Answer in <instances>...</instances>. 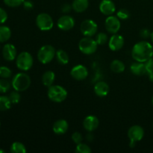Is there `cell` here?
Segmentation results:
<instances>
[{"label": "cell", "mask_w": 153, "mask_h": 153, "mask_svg": "<svg viewBox=\"0 0 153 153\" xmlns=\"http://www.w3.org/2000/svg\"><path fill=\"white\" fill-rule=\"evenodd\" d=\"M131 56L135 61L146 62L153 57V46L146 40L138 42L133 46Z\"/></svg>", "instance_id": "cell-1"}, {"label": "cell", "mask_w": 153, "mask_h": 153, "mask_svg": "<svg viewBox=\"0 0 153 153\" xmlns=\"http://www.w3.org/2000/svg\"><path fill=\"white\" fill-rule=\"evenodd\" d=\"M11 85L15 91L19 92L25 91L31 85V79L26 73H19L13 76Z\"/></svg>", "instance_id": "cell-2"}, {"label": "cell", "mask_w": 153, "mask_h": 153, "mask_svg": "<svg viewBox=\"0 0 153 153\" xmlns=\"http://www.w3.org/2000/svg\"><path fill=\"white\" fill-rule=\"evenodd\" d=\"M47 95L49 100L54 102L60 103L64 102L67 97V91L61 85H53L49 87Z\"/></svg>", "instance_id": "cell-3"}, {"label": "cell", "mask_w": 153, "mask_h": 153, "mask_svg": "<svg viewBox=\"0 0 153 153\" xmlns=\"http://www.w3.org/2000/svg\"><path fill=\"white\" fill-rule=\"evenodd\" d=\"M55 54L56 51L53 46L51 45H44L38 50L37 59L41 64H49L55 58Z\"/></svg>", "instance_id": "cell-4"}, {"label": "cell", "mask_w": 153, "mask_h": 153, "mask_svg": "<svg viewBox=\"0 0 153 153\" xmlns=\"http://www.w3.org/2000/svg\"><path fill=\"white\" fill-rule=\"evenodd\" d=\"M34 59L29 52H22L16 57V64L19 70L22 71H28L32 67Z\"/></svg>", "instance_id": "cell-5"}, {"label": "cell", "mask_w": 153, "mask_h": 153, "mask_svg": "<svg viewBox=\"0 0 153 153\" xmlns=\"http://www.w3.org/2000/svg\"><path fill=\"white\" fill-rule=\"evenodd\" d=\"M98 44L96 40L90 37H85L84 38L81 39L79 43V50L85 55H88L95 53Z\"/></svg>", "instance_id": "cell-6"}, {"label": "cell", "mask_w": 153, "mask_h": 153, "mask_svg": "<svg viewBox=\"0 0 153 153\" xmlns=\"http://www.w3.org/2000/svg\"><path fill=\"white\" fill-rule=\"evenodd\" d=\"M37 28L43 31H49L53 28L54 22L52 16L46 13H39L36 18Z\"/></svg>", "instance_id": "cell-7"}, {"label": "cell", "mask_w": 153, "mask_h": 153, "mask_svg": "<svg viewBox=\"0 0 153 153\" xmlns=\"http://www.w3.org/2000/svg\"><path fill=\"white\" fill-rule=\"evenodd\" d=\"M143 136H144V130L141 126L134 125L130 127L128 131V137L130 140V147H134L136 143L140 141L143 139Z\"/></svg>", "instance_id": "cell-8"}, {"label": "cell", "mask_w": 153, "mask_h": 153, "mask_svg": "<svg viewBox=\"0 0 153 153\" xmlns=\"http://www.w3.org/2000/svg\"><path fill=\"white\" fill-rule=\"evenodd\" d=\"M80 30L85 37H92L97 34L98 25L93 19H85L81 24Z\"/></svg>", "instance_id": "cell-9"}, {"label": "cell", "mask_w": 153, "mask_h": 153, "mask_svg": "<svg viewBox=\"0 0 153 153\" xmlns=\"http://www.w3.org/2000/svg\"><path fill=\"white\" fill-rule=\"evenodd\" d=\"M105 28L108 32L111 34H117L120 31L121 27V23L120 19L117 16H108L105 19Z\"/></svg>", "instance_id": "cell-10"}, {"label": "cell", "mask_w": 153, "mask_h": 153, "mask_svg": "<svg viewBox=\"0 0 153 153\" xmlns=\"http://www.w3.org/2000/svg\"><path fill=\"white\" fill-rule=\"evenodd\" d=\"M57 25L62 31H69L75 26V19L71 16L64 15L58 19Z\"/></svg>", "instance_id": "cell-11"}, {"label": "cell", "mask_w": 153, "mask_h": 153, "mask_svg": "<svg viewBox=\"0 0 153 153\" xmlns=\"http://www.w3.org/2000/svg\"><path fill=\"white\" fill-rule=\"evenodd\" d=\"M70 75L76 80L82 81L88 77V70L86 67L82 64H79L73 67L70 71Z\"/></svg>", "instance_id": "cell-12"}, {"label": "cell", "mask_w": 153, "mask_h": 153, "mask_svg": "<svg viewBox=\"0 0 153 153\" xmlns=\"http://www.w3.org/2000/svg\"><path fill=\"white\" fill-rule=\"evenodd\" d=\"M124 43L125 40L122 35L114 34L108 40V46L111 50L116 52L122 49L123 46H124Z\"/></svg>", "instance_id": "cell-13"}, {"label": "cell", "mask_w": 153, "mask_h": 153, "mask_svg": "<svg viewBox=\"0 0 153 153\" xmlns=\"http://www.w3.org/2000/svg\"><path fill=\"white\" fill-rule=\"evenodd\" d=\"M100 121L99 119L94 115H89L86 117L83 121V126L86 131L89 132L95 131L99 126Z\"/></svg>", "instance_id": "cell-14"}, {"label": "cell", "mask_w": 153, "mask_h": 153, "mask_svg": "<svg viewBox=\"0 0 153 153\" xmlns=\"http://www.w3.org/2000/svg\"><path fill=\"white\" fill-rule=\"evenodd\" d=\"M100 10L106 16H111L116 10V6L111 0H102L100 4Z\"/></svg>", "instance_id": "cell-15"}, {"label": "cell", "mask_w": 153, "mask_h": 153, "mask_svg": "<svg viewBox=\"0 0 153 153\" xmlns=\"http://www.w3.org/2000/svg\"><path fill=\"white\" fill-rule=\"evenodd\" d=\"M3 58L8 61H12L16 58V49L11 43H7L3 46Z\"/></svg>", "instance_id": "cell-16"}, {"label": "cell", "mask_w": 153, "mask_h": 153, "mask_svg": "<svg viewBox=\"0 0 153 153\" xmlns=\"http://www.w3.org/2000/svg\"><path fill=\"white\" fill-rule=\"evenodd\" d=\"M68 128L69 125L67 121L61 119L55 122V123L53 124V126H52V130H53L55 134L61 135V134H65L68 130Z\"/></svg>", "instance_id": "cell-17"}, {"label": "cell", "mask_w": 153, "mask_h": 153, "mask_svg": "<svg viewBox=\"0 0 153 153\" xmlns=\"http://www.w3.org/2000/svg\"><path fill=\"white\" fill-rule=\"evenodd\" d=\"M94 91L100 97H105L109 93V85L105 82H98L94 85Z\"/></svg>", "instance_id": "cell-18"}, {"label": "cell", "mask_w": 153, "mask_h": 153, "mask_svg": "<svg viewBox=\"0 0 153 153\" xmlns=\"http://www.w3.org/2000/svg\"><path fill=\"white\" fill-rule=\"evenodd\" d=\"M130 71L131 72L132 74L135 75V76H143V75L146 73V65L143 62L136 61V62L132 63L131 64V66H130Z\"/></svg>", "instance_id": "cell-19"}, {"label": "cell", "mask_w": 153, "mask_h": 153, "mask_svg": "<svg viewBox=\"0 0 153 153\" xmlns=\"http://www.w3.org/2000/svg\"><path fill=\"white\" fill-rule=\"evenodd\" d=\"M89 6L88 0H74L72 4V7L77 13H82L88 9Z\"/></svg>", "instance_id": "cell-20"}, {"label": "cell", "mask_w": 153, "mask_h": 153, "mask_svg": "<svg viewBox=\"0 0 153 153\" xmlns=\"http://www.w3.org/2000/svg\"><path fill=\"white\" fill-rule=\"evenodd\" d=\"M55 73L53 71H51V70L46 71L43 73V76H42V82L47 88H49V87L52 86L53 85L54 82H55Z\"/></svg>", "instance_id": "cell-21"}, {"label": "cell", "mask_w": 153, "mask_h": 153, "mask_svg": "<svg viewBox=\"0 0 153 153\" xmlns=\"http://www.w3.org/2000/svg\"><path fill=\"white\" fill-rule=\"evenodd\" d=\"M126 66L120 60H114L111 64V70L115 73H120L125 70Z\"/></svg>", "instance_id": "cell-22"}, {"label": "cell", "mask_w": 153, "mask_h": 153, "mask_svg": "<svg viewBox=\"0 0 153 153\" xmlns=\"http://www.w3.org/2000/svg\"><path fill=\"white\" fill-rule=\"evenodd\" d=\"M55 56H56L57 61L62 65H66L68 64L69 61H70L68 54L63 49H59V50L56 51Z\"/></svg>", "instance_id": "cell-23"}, {"label": "cell", "mask_w": 153, "mask_h": 153, "mask_svg": "<svg viewBox=\"0 0 153 153\" xmlns=\"http://www.w3.org/2000/svg\"><path fill=\"white\" fill-rule=\"evenodd\" d=\"M11 37V31L7 26H0V43L7 41Z\"/></svg>", "instance_id": "cell-24"}, {"label": "cell", "mask_w": 153, "mask_h": 153, "mask_svg": "<svg viewBox=\"0 0 153 153\" xmlns=\"http://www.w3.org/2000/svg\"><path fill=\"white\" fill-rule=\"evenodd\" d=\"M11 102L8 97L6 96H0V111H5L11 107Z\"/></svg>", "instance_id": "cell-25"}, {"label": "cell", "mask_w": 153, "mask_h": 153, "mask_svg": "<svg viewBox=\"0 0 153 153\" xmlns=\"http://www.w3.org/2000/svg\"><path fill=\"white\" fill-rule=\"evenodd\" d=\"M26 151L25 145L20 142H14L10 146V152L13 153H25Z\"/></svg>", "instance_id": "cell-26"}, {"label": "cell", "mask_w": 153, "mask_h": 153, "mask_svg": "<svg viewBox=\"0 0 153 153\" xmlns=\"http://www.w3.org/2000/svg\"><path fill=\"white\" fill-rule=\"evenodd\" d=\"M145 65H146V73L149 76V80L153 82V58H150L149 61L145 62Z\"/></svg>", "instance_id": "cell-27"}, {"label": "cell", "mask_w": 153, "mask_h": 153, "mask_svg": "<svg viewBox=\"0 0 153 153\" xmlns=\"http://www.w3.org/2000/svg\"><path fill=\"white\" fill-rule=\"evenodd\" d=\"M96 41H97V44L98 45H105L108 40V37L107 34L104 32H100L96 37Z\"/></svg>", "instance_id": "cell-28"}, {"label": "cell", "mask_w": 153, "mask_h": 153, "mask_svg": "<svg viewBox=\"0 0 153 153\" xmlns=\"http://www.w3.org/2000/svg\"><path fill=\"white\" fill-rule=\"evenodd\" d=\"M10 88V83L6 79H0V93L4 94L7 92Z\"/></svg>", "instance_id": "cell-29"}, {"label": "cell", "mask_w": 153, "mask_h": 153, "mask_svg": "<svg viewBox=\"0 0 153 153\" xmlns=\"http://www.w3.org/2000/svg\"><path fill=\"white\" fill-rule=\"evenodd\" d=\"M75 151L77 153H91L92 152L89 146L83 143H81L79 144L76 145V150Z\"/></svg>", "instance_id": "cell-30"}, {"label": "cell", "mask_w": 153, "mask_h": 153, "mask_svg": "<svg viewBox=\"0 0 153 153\" xmlns=\"http://www.w3.org/2000/svg\"><path fill=\"white\" fill-rule=\"evenodd\" d=\"M11 75L12 72L10 68L5 66L0 67V77L2 79H8L11 76Z\"/></svg>", "instance_id": "cell-31"}, {"label": "cell", "mask_w": 153, "mask_h": 153, "mask_svg": "<svg viewBox=\"0 0 153 153\" xmlns=\"http://www.w3.org/2000/svg\"><path fill=\"white\" fill-rule=\"evenodd\" d=\"M9 99H10V102H11L12 104H17L21 100V96L19 94V91H13L9 95Z\"/></svg>", "instance_id": "cell-32"}, {"label": "cell", "mask_w": 153, "mask_h": 153, "mask_svg": "<svg viewBox=\"0 0 153 153\" xmlns=\"http://www.w3.org/2000/svg\"><path fill=\"white\" fill-rule=\"evenodd\" d=\"M25 0H4V2L8 7H16L23 4Z\"/></svg>", "instance_id": "cell-33"}, {"label": "cell", "mask_w": 153, "mask_h": 153, "mask_svg": "<svg viewBox=\"0 0 153 153\" xmlns=\"http://www.w3.org/2000/svg\"><path fill=\"white\" fill-rule=\"evenodd\" d=\"M117 16L120 19L122 20H125L127 19L130 16V13L128 10L126 9H120L117 13Z\"/></svg>", "instance_id": "cell-34"}, {"label": "cell", "mask_w": 153, "mask_h": 153, "mask_svg": "<svg viewBox=\"0 0 153 153\" xmlns=\"http://www.w3.org/2000/svg\"><path fill=\"white\" fill-rule=\"evenodd\" d=\"M71 138L72 140H73V141L74 142L76 145L82 143V140H83V137H82V134L78 132V131H76V132H74L72 134Z\"/></svg>", "instance_id": "cell-35"}, {"label": "cell", "mask_w": 153, "mask_h": 153, "mask_svg": "<svg viewBox=\"0 0 153 153\" xmlns=\"http://www.w3.org/2000/svg\"><path fill=\"white\" fill-rule=\"evenodd\" d=\"M7 19V13L3 8L0 7V24H3Z\"/></svg>", "instance_id": "cell-36"}, {"label": "cell", "mask_w": 153, "mask_h": 153, "mask_svg": "<svg viewBox=\"0 0 153 153\" xmlns=\"http://www.w3.org/2000/svg\"><path fill=\"white\" fill-rule=\"evenodd\" d=\"M22 4H23V7L25 10H31V9L34 7V4H33L32 1H30V0H26V1L25 0V1H24Z\"/></svg>", "instance_id": "cell-37"}, {"label": "cell", "mask_w": 153, "mask_h": 153, "mask_svg": "<svg viewBox=\"0 0 153 153\" xmlns=\"http://www.w3.org/2000/svg\"><path fill=\"white\" fill-rule=\"evenodd\" d=\"M140 35L142 38L146 39L149 37H150L151 33L149 32V31L148 29H146V28H143V29H142L141 31H140Z\"/></svg>", "instance_id": "cell-38"}, {"label": "cell", "mask_w": 153, "mask_h": 153, "mask_svg": "<svg viewBox=\"0 0 153 153\" xmlns=\"http://www.w3.org/2000/svg\"><path fill=\"white\" fill-rule=\"evenodd\" d=\"M71 8H73L71 5H70L69 4H65L62 6L61 10H62L63 13H68V12H70V10H71Z\"/></svg>", "instance_id": "cell-39"}, {"label": "cell", "mask_w": 153, "mask_h": 153, "mask_svg": "<svg viewBox=\"0 0 153 153\" xmlns=\"http://www.w3.org/2000/svg\"><path fill=\"white\" fill-rule=\"evenodd\" d=\"M87 139H88V140H89V141H92V140L94 139V136H93L92 134H88V135H87Z\"/></svg>", "instance_id": "cell-40"}, {"label": "cell", "mask_w": 153, "mask_h": 153, "mask_svg": "<svg viewBox=\"0 0 153 153\" xmlns=\"http://www.w3.org/2000/svg\"><path fill=\"white\" fill-rule=\"evenodd\" d=\"M150 37H151V39H152V41L153 42V31L152 33H151V36H150Z\"/></svg>", "instance_id": "cell-41"}, {"label": "cell", "mask_w": 153, "mask_h": 153, "mask_svg": "<svg viewBox=\"0 0 153 153\" xmlns=\"http://www.w3.org/2000/svg\"><path fill=\"white\" fill-rule=\"evenodd\" d=\"M3 152H4V151L3 150V149H0V153H3Z\"/></svg>", "instance_id": "cell-42"}, {"label": "cell", "mask_w": 153, "mask_h": 153, "mask_svg": "<svg viewBox=\"0 0 153 153\" xmlns=\"http://www.w3.org/2000/svg\"><path fill=\"white\" fill-rule=\"evenodd\" d=\"M152 105H153V97H152Z\"/></svg>", "instance_id": "cell-43"}, {"label": "cell", "mask_w": 153, "mask_h": 153, "mask_svg": "<svg viewBox=\"0 0 153 153\" xmlns=\"http://www.w3.org/2000/svg\"><path fill=\"white\" fill-rule=\"evenodd\" d=\"M0 126H1V123H0Z\"/></svg>", "instance_id": "cell-44"}, {"label": "cell", "mask_w": 153, "mask_h": 153, "mask_svg": "<svg viewBox=\"0 0 153 153\" xmlns=\"http://www.w3.org/2000/svg\"><path fill=\"white\" fill-rule=\"evenodd\" d=\"M152 126H153V124H152Z\"/></svg>", "instance_id": "cell-45"}]
</instances>
